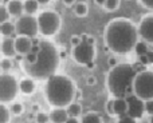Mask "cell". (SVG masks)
<instances>
[{"label":"cell","instance_id":"cell-1","mask_svg":"<svg viewBox=\"0 0 153 123\" xmlns=\"http://www.w3.org/2000/svg\"><path fill=\"white\" fill-rule=\"evenodd\" d=\"M138 39L137 26L128 18H114L106 24L103 42L108 50L116 55H126L134 50Z\"/></svg>","mask_w":153,"mask_h":123},{"label":"cell","instance_id":"cell-2","mask_svg":"<svg viewBox=\"0 0 153 123\" xmlns=\"http://www.w3.org/2000/svg\"><path fill=\"white\" fill-rule=\"evenodd\" d=\"M39 46L40 50L38 52L36 62L32 64L23 60L19 63L28 78H32L34 80H47L56 72L59 67V50L50 40H40Z\"/></svg>","mask_w":153,"mask_h":123},{"label":"cell","instance_id":"cell-3","mask_svg":"<svg viewBox=\"0 0 153 123\" xmlns=\"http://www.w3.org/2000/svg\"><path fill=\"white\" fill-rule=\"evenodd\" d=\"M78 90L76 84L70 76L63 74H54L46 80L45 96L51 107L66 108L74 102Z\"/></svg>","mask_w":153,"mask_h":123},{"label":"cell","instance_id":"cell-4","mask_svg":"<svg viewBox=\"0 0 153 123\" xmlns=\"http://www.w3.org/2000/svg\"><path fill=\"white\" fill-rule=\"evenodd\" d=\"M136 70L129 63H118L106 75V87L111 98H128L133 94Z\"/></svg>","mask_w":153,"mask_h":123},{"label":"cell","instance_id":"cell-5","mask_svg":"<svg viewBox=\"0 0 153 123\" xmlns=\"http://www.w3.org/2000/svg\"><path fill=\"white\" fill-rule=\"evenodd\" d=\"M133 95L141 100L153 99V71L143 70L136 74L133 80Z\"/></svg>","mask_w":153,"mask_h":123},{"label":"cell","instance_id":"cell-6","mask_svg":"<svg viewBox=\"0 0 153 123\" xmlns=\"http://www.w3.org/2000/svg\"><path fill=\"white\" fill-rule=\"evenodd\" d=\"M38 20V29H39V34H42L43 36L50 38L54 36L56 32L59 31L62 26V19L59 16L58 12L55 11H42L39 15L36 16Z\"/></svg>","mask_w":153,"mask_h":123},{"label":"cell","instance_id":"cell-7","mask_svg":"<svg viewBox=\"0 0 153 123\" xmlns=\"http://www.w3.org/2000/svg\"><path fill=\"white\" fill-rule=\"evenodd\" d=\"M19 92V82L8 72L0 74V103H11Z\"/></svg>","mask_w":153,"mask_h":123},{"label":"cell","instance_id":"cell-8","mask_svg":"<svg viewBox=\"0 0 153 123\" xmlns=\"http://www.w3.org/2000/svg\"><path fill=\"white\" fill-rule=\"evenodd\" d=\"M73 59L81 66H89L94 63L95 59V44H90L86 40H82L78 46L73 47Z\"/></svg>","mask_w":153,"mask_h":123},{"label":"cell","instance_id":"cell-9","mask_svg":"<svg viewBox=\"0 0 153 123\" xmlns=\"http://www.w3.org/2000/svg\"><path fill=\"white\" fill-rule=\"evenodd\" d=\"M15 34L18 36H27V38H35L39 34L38 29V20L32 15H22L18 18L15 23Z\"/></svg>","mask_w":153,"mask_h":123},{"label":"cell","instance_id":"cell-10","mask_svg":"<svg viewBox=\"0 0 153 123\" xmlns=\"http://www.w3.org/2000/svg\"><path fill=\"white\" fill-rule=\"evenodd\" d=\"M137 29L141 40L148 44H153V12L146 13L141 18L140 23L137 24Z\"/></svg>","mask_w":153,"mask_h":123},{"label":"cell","instance_id":"cell-11","mask_svg":"<svg viewBox=\"0 0 153 123\" xmlns=\"http://www.w3.org/2000/svg\"><path fill=\"white\" fill-rule=\"evenodd\" d=\"M126 100H128V115L134 119L143 118V115L145 114V110H144V100H141L140 98H137L133 94L130 95V96H128Z\"/></svg>","mask_w":153,"mask_h":123},{"label":"cell","instance_id":"cell-12","mask_svg":"<svg viewBox=\"0 0 153 123\" xmlns=\"http://www.w3.org/2000/svg\"><path fill=\"white\" fill-rule=\"evenodd\" d=\"M32 47V42L31 38L27 36H16L15 38V48H16V54L19 55H27L31 51Z\"/></svg>","mask_w":153,"mask_h":123},{"label":"cell","instance_id":"cell-13","mask_svg":"<svg viewBox=\"0 0 153 123\" xmlns=\"http://www.w3.org/2000/svg\"><path fill=\"white\" fill-rule=\"evenodd\" d=\"M0 51L4 55V58H15L18 54H16V48H15V39H11V38H5L1 40L0 43Z\"/></svg>","mask_w":153,"mask_h":123},{"label":"cell","instance_id":"cell-14","mask_svg":"<svg viewBox=\"0 0 153 123\" xmlns=\"http://www.w3.org/2000/svg\"><path fill=\"white\" fill-rule=\"evenodd\" d=\"M128 114L126 98H113V118H120Z\"/></svg>","mask_w":153,"mask_h":123},{"label":"cell","instance_id":"cell-15","mask_svg":"<svg viewBox=\"0 0 153 123\" xmlns=\"http://www.w3.org/2000/svg\"><path fill=\"white\" fill-rule=\"evenodd\" d=\"M48 115H50V123H66L69 119V114L63 107H53Z\"/></svg>","mask_w":153,"mask_h":123},{"label":"cell","instance_id":"cell-16","mask_svg":"<svg viewBox=\"0 0 153 123\" xmlns=\"http://www.w3.org/2000/svg\"><path fill=\"white\" fill-rule=\"evenodd\" d=\"M5 7H7L10 16L20 18L22 13L24 12L23 1H22V0H10V3H7V4H5Z\"/></svg>","mask_w":153,"mask_h":123},{"label":"cell","instance_id":"cell-17","mask_svg":"<svg viewBox=\"0 0 153 123\" xmlns=\"http://www.w3.org/2000/svg\"><path fill=\"white\" fill-rule=\"evenodd\" d=\"M36 90V84L32 78H24L19 82V91L24 95H31Z\"/></svg>","mask_w":153,"mask_h":123},{"label":"cell","instance_id":"cell-18","mask_svg":"<svg viewBox=\"0 0 153 123\" xmlns=\"http://www.w3.org/2000/svg\"><path fill=\"white\" fill-rule=\"evenodd\" d=\"M81 123H103L102 116L95 111H89V113L83 114L81 118Z\"/></svg>","mask_w":153,"mask_h":123},{"label":"cell","instance_id":"cell-19","mask_svg":"<svg viewBox=\"0 0 153 123\" xmlns=\"http://www.w3.org/2000/svg\"><path fill=\"white\" fill-rule=\"evenodd\" d=\"M23 8L26 15H34L38 12V8H39V3L36 0H24L23 1Z\"/></svg>","mask_w":153,"mask_h":123},{"label":"cell","instance_id":"cell-20","mask_svg":"<svg viewBox=\"0 0 153 123\" xmlns=\"http://www.w3.org/2000/svg\"><path fill=\"white\" fill-rule=\"evenodd\" d=\"M66 111H67V114H69V116L78 118V116L82 115V106L79 105L78 102H73L66 107Z\"/></svg>","mask_w":153,"mask_h":123},{"label":"cell","instance_id":"cell-21","mask_svg":"<svg viewBox=\"0 0 153 123\" xmlns=\"http://www.w3.org/2000/svg\"><path fill=\"white\" fill-rule=\"evenodd\" d=\"M74 13H75V16H78V18H85V16H87V13H89V5H87L85 1L75 3Z\"/></svg>","mask_w":153,"mask_h":123},{"label":"cell","instance_id":"cell-22","mask_svg":"<svg viewBox=\"0 0 153 123\" xmlns=\"http://www.w3.org/2000/svg\"><path fill=\"white\" fill-rule=\"evenodd\" d=\"M0 34L5 38H10L12 34H15V24L10 23V21L0 24Z\"/></svg>","mask_w":153,"mask_h":123},{"label":"cell","instance_id":"cell-23","mask_svg":"<svg viewBox=\"0 0 153 123\" xmlns=\"http://www.w3.org/2000/svg\"><path fill=\"white\" fill-rule=\"evenodd\" d=\"M133 51H134V54L137 55V58H138V56H141V55H145V54L149 51L148 43L144 42V40H138L137 44L134 46V50H133Z\"/></svg>","mask_w":153,"mask_h":123},{"label":"cell","instance_id":"cell-24","mask_svg":"<svg viewBox=\"0 0 153 123\" xmlns=\"http://www.w3.org/2000/svg\"><path fill=\"white\" fill-rule=\"evenodd\" d=\"M10 121H11L10 107L0 103V123H10Z\"/></svg>","mask_w":153,"mask_h":123},{"label":"cell","instance_id":"cell-25","mask_svg":"<svg viewBox=\"0 0 153 123\" xmlns=\"http://www.w3.org/2000/svg\"><path fill=\"white\" fill-rule=\"evenodd\" d=\"M120 4H121V0H106L105 5H103V8H105L108 12H113V11H117L120 8Z\"/></svg>","mask_w":153,"mask_h":123},{"label":"cell","instance_id":"cell-26","mask_svg":"<svg viewBox=\"0 0 153 123\" xmlns=\"http://www.w3.org/2000/svg\"><path fill=\"white\" fill-rule=\"evenodd\" d=\"M10 111H11V114H12V115H20V114H23L24 107H23V105H22V103L13 102L12 105L10 106Z\"/></svg>","mask_w":153,"mask_h":123},{"label":"cell","instance_id":"cell-27","mask_svg":"<svg viewBox=\"0 0 153 123\" xmlns=\"http://www.w3.org/2000/svg\"><path fill=\"white\" fill-rule=\"evenodd\" d=\"M5 21H10V13H8L5 4H0V24L5 23Z\"/></svg>","mask_w":153,"mask_h":123},{"label":"cell","instance_id":"cell-28","mask_svg":"<svg viewBox=\"0 0 153 123\" xmlns=\"http://www.w3.org/2000/svg\"><path fill=\"white\" fill-rule=\"evenodd\" d=\"M35 121H36V123H50V115L43 113V111H40V113L36 114Z\"/></svg>","mask_w":153,"mask_h":123},{"label":"cell","instance_id":"cell-29","mask_svg":"<svg viewBox=\"0 0 153 123\" xmlns=\"http://www.w3.org/2000/svg\"><path fill=\"white\" fill-rule=\"evenodd\" d=\"M0 67H1V71H10L12 68V62H11L10 58H3L0 60Z\"/></svg>","mask_w":153,"mask_h":123},{"label":"cell","instance_id":"cell-30","mask_svg":"<svg viewBox=\"0 0 153 123\" xmlns=\"http://www.w3.org/2000/svg\"><path fill=\"white\" fill-rule=\"evenodd\" d=\"M144 110H145V114L146 115H153V99H149V100H145L144 102Z\"/></svg>","mask_w":153,"mask_h":123},{"label":"cell","instance_id":"cell-31","mask_svg":"<svg viewBox=\"0 0 153 123\" xmlns=\"http://www.w3.org/2000/svg\"><path fill=\"white\" fill-rule=\"evenodd\" d=\"M38 59V54H34V52H28L27 55L23 56V62L26 63H30V64H32V63H35Z\"/></svg>","mask_w":153,"mask_h":123},{"label":"cell","instance_id":"cell-32","mask_svg":"<svg viewBox=\"0 0 153 123\" xmlns=\"http://www.w3.org/2000/svg\"><path fill=\"white\" fill-rule=\"evenodd\" d=\"M117 123H137V119L132 118V116H129L126 114V115L120 116V118L117 119Z\"/></svg>","mask_w":153,"mask_h":123},{"label":"cell","instance_id":"cell-33","mask_svg":"<svg viewBox=\"0 0 153 123\" xmlns=\"http://www.w3.org/2000/svg\"><path fill=\"white\" fill-rule=\"evenodd\" d=\"M105 110H106V113H108V115L113 118V98H110V99H109L108 102H106V105H105Z\"/></svg>","mask_w":153,"mask_h":123},{"label":"cell","instance_id":"cell-34","mask_svg":"<svg viewBox=\"0 0 153 123\" xmlns=\"http://www.w3.org/2000/svg\"><path fill=\"white\" fill-rule=\"evenodd\" d=\"M81 42H82V38H81V35H73V36H71V39H70V43H71V46H73V47H75V46H78Z\"/></svg>","mask_w":153,"mask_h":123},{"label":"cell","instance_id":"cell-35","mask_svg":"<svg viewBox=\"0 0 153 123\" xmlns=\"http://www.w3.org/2000/svg\"><path fill=\"white\" fill-rule=\"evenodd\" d=\"M140 3L144 7L149 8V10H153V0H140Z\"/></svg>","mask_w":153,"mask_h":123},{"label":"cell","instance_id":"cell-36","mask_svg":"<svg viewBox=\"0 0 153 123\" xmlns=\"http://www.w3.org/2000/svg\"><path fill=\"white\" fill-rule=\"evenodd\" d=\"M86 83L89 84V86H94L95 83H97V78H95L94 75H90L86 78Z\"/></svg>","mask_w":153,"mask_h":123},{"label":"cell","instance_id":"cell-37","mask_svg":"<svg viewBox=\"0 0 153 123\" xmlns=\"http://www.w3.org/2000/svg\"><path fill=\"white\" fill-rule=\"evenodd\" d=\"M138 60H140V63H143V64H149V59H148V55H141L138 56Z\"/></svg>","mask_w":153,"mask_h":123},{"label":"cell","instance_id":"cell-38","mask_svg":"<svg viewBox=\"0 0 153 123\" xmlns=\"http://www.w3.org/2000/svg\"><path fill=\"white\" fill-rule=\"evenodd\" d=\"M108 63H109V66H110V68H111V67H116V66L118 64V62H117L116 58H109Z\"/></svg>","mask_w":153,"mask_h":123},{"label":"cell","instance_id":"cell-39","mask_svg":"<svg viewBox=\"0 0 153 123\" xmlns=\"http://www.w3.org/2000/svg\"><path fill=\"white\" fill-rule=\"evenodd\" d=\"M65 5H67V7H71V5H75L76 0H63Z\"/></svg>","mask_w":153,"mask_h":123},{"label":"cell","instance_id":"cell-40","mask_svg":"<svg viewBox=\"0 0 153 123\" xmlns=\"http://www.w3.org/2000/svg\"><path fill=\"white\" fill-rule=\"evenodd\" d=\"M66 123H81L78 121V118H73V116H69V119L66 121Z\"/></svg>","mask_w":153,"mask_h":123},{"label":"cell","instance_id":"cell-41","mask_svg":"<svg viewBox=\"0 0 153 123\" xmlns=\"http://www.w3.org/2000/svg\"><path fill=\"white\" fill-rule=\"evenodd\" d=\"M94 1H95V4H97V5L103 7V5H105V3H106V0H94Z\"/></svg>","mask_w":153,"mask_h":123},{"label":"cell","instance_id":"cell-42","mask_svg":"<svg viewBox=\"0 0 153 123\" xmlns=\"http://www.w3.org/2000/svg\"><path fill=\"white\" fill-rule=\"evenodd\" d=\"M146 55H148L149 63H153V52H152V51H148V52H146Z\"/></svg>","mask_w":153,"mask_h":123},{"label":"cell","instance_id":"cell-43","mask_svg":"<svg viewBox=\"0 0 153 123\" xmlns=\"http://www.w3.org/2000/svg\"><path fill=\"white\" fill-rule=\"evenodd\" d=\"M36 1L39 3V5H46V4H48L51 0H36Z\"/></svg>","mask_w":153,"mask_h":123},{"label":"cell","instance_id":"cell-44","mask_svg":"<svg viewBox=\"0 0 153 123\" xmlns=\"http://www.w3.org/2000/svg\"><path fill=\"white\" fill-rule=\"evenodd\" d=\"M67 56V54H66V51H59V58H66Z\"/></svg>","mask_w":153,"mask_h":123},{"label":"cell","instance_id":"cell-45","mask_svg":"<svg viewBox=\"0 0 153 123\" xmlns=\"http://www.w3.org/2000/svg\"><path fill=\"white\" fill-rule=\"evenodd\" d=\"M148 123H153V115L149 116V121H148Z\"/></svg>","mask_w":153,"mask_h":123},{"label":"cell","instance_id":"cell-46","mask_svg":"<svg viewBox=\"0 0 153 123\" xmlns=\"http://www.w3.org/2000/svg\"><path fill=\"white\" fill-rule=\"evenodd\" d=\"M7 3H10V0H4V4H7Z\"/></svg>","mask_w":153,"mask_h":123},{"label":"cell","instance_id":"cell-47","mask_svg":"<svg viewBox=\"0 0 153 123\" xmlns=\"http://www.w3.org/2000/svg\"><path fill=\"white\" fill-rule=\"evenodd\" d=\"M0 74H1V67H0Z\"/></svg>","mask_w":153,"mask_h":123},{"label":"cell","instance_id":"cell-48","mask_svg":"<svg viewBox=\"0 0 153 123\" xmlns=\"http://www.w3.org/2000/svg\"><path fill=\"white\" fill-rule=\"evenodd\" d=\"M126 1H129V0H126Z\"/></svg>","mask_w":153,"mask_h":123}]
</instances>
